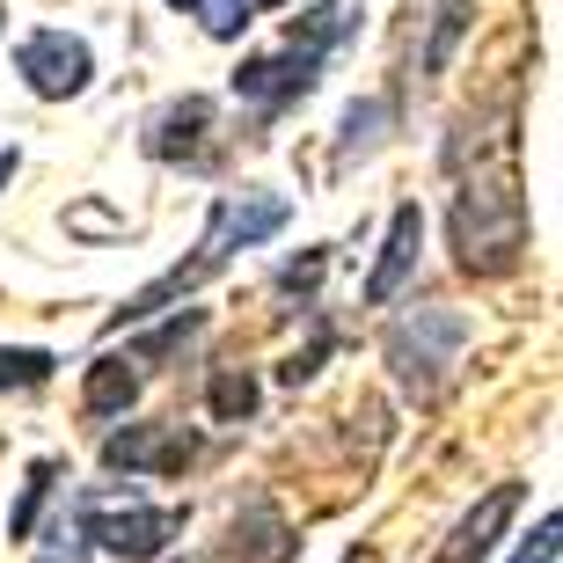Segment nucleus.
<instances>
[{
  "instance_id": "1",
  "label": "nucleus",
  "mask_w": 563,
  "mask_h": 563,
  "mask_svg": "<svg viewBox=\"0 0 563 563\" xmlns=\"http://www.w3.org/2000/svg\"><path fill=\"white\" fill-rule=\"evenodd\" d=\"M446 250L468 278H512L527 256V176H520V96L468 110L446 140Z\"/></svg>"
},
{
  "instance_id": "2",
  "label": "nucleus",
  "mask_w": 563,
  "mask_h": 563,
  "mask_svg": "<svg viewBox=\"0 0 563 563\" xmlns=\"http://www.w3.org/2000/svg\"><path fill=\"white\" fill-rule=\"evenodd\" d=\"M286 220H292V206L278 198V190H242V198H220V206L206 212V234H198V250H190L184 264H168L162 278H146V286L132 292L125 308L103 322V336H125V330H140V322H154V314H168L176 300H190V292L206 286V278L228 272L242 250L272 242Z\"/></svg>"
},
{
  "instance_id": "3",
  "label": "nucleus",
  "mask_w": 563,
  "mask_h": 563,
  "mask_svg": "<svg viewBox=\"0 0 563 563\" xmlns=\"http://www.w3.org/2000/svg\"><path fill=\"white\" fill-rule=\"evenodd\" d=\"M358 30V8H308V15H292L286 44L278 52H250V59L234 66V103H250L264 125L272 118H286L292 103H308L314 81H322V66H330V52Z\"/></svg>"
},
{
  "instance_id": "4",
  "label": "nucleus",
  "mask_w": 563,
  "mask_h": 563,
  "mask_svg": "<svg viewBox=\"0 0 563 563\" xmlns=\"http://www.w3.org/2000/svg\"><path fill=\"white\" fill-rule=\"evenodd\" d=\"M468 336H476V322L461 308H439V300H424V308L396 314L388 322V336H380V358H388V374H396V388L418 410H432L446 388H454V366L461 352H468Z\"/></svg>"
},
{
  "instance_id": "5",
  "label": "nucleus",
  "mask_w": 563,
  "mask_h": 563,
  "mask_svg": "<svg viewBox=\"0 0 563 563\" xmlns=\"http://www.w3.org/2000/svg\"><path fill=\"white\" fill-rule=\"evenodd\" d=\"M146 162L162 168H184V176H212L228 162V140H220V103L212 96H168L140 132Z\"/></svg>"
},
{
  "instance_id": "6",
  "label": "nucleus",
  "mask_w": 563,
  "mask_h": 563,
  "mask_svg": "<svg viewBox=\"0 0 563 563\" xmlns=\"http://www.w3.org/2000/svg\"><path fill=\"white\" fill-rule=\"evenodd\" d=\"M184 534V505H140V498H81V542L125 563L168 556V542Z\"/></svg>"
},
{
  "instance_id": "7",
  "label": "nucleus",
  "mask_w": 563,
  "mask_h": 563,
  "mask_svg": "<svg viewBox=\"0 0 563 563\" xmlns=\"http://www.w3.org/2000/svg\"><path fill=\"white\" fill-rule=\"evenodd\" d=\"M15 74L37 103H74V96L96 81V52H88V37H74V30H30V37L15 44Z\"/></svg>"
},
{
  "instance_id": "8",
  "label": "nucleus",
  "mask_w": 563,
  "mask_h": 563,
  "mask_svg": "<svg viewBox=\"0 0 563 563\" xmlns=\"http://www.w3.org/2000/svg\"><path fill=\"white\" fill-rule=\"evenodd\" d=\"M206 461V439L190 432V424H125V432L103 439V468L110 476H184Z\"/></svg>"
},
{
  "instance_id": "9",
  "label": "nucleus",
  "mask_w": 563,
  "mask_h": 563,
  "mask_svg": "<svg viewBox=\"0 0 563 563\" xmlns=\"http://www.w3.org/2000/svg\"><path fill=\"white\" fill-rule=\"evenodd\" d=\"M520 498H527V483H498V490H483V498L454 520V534L439 542L432 563H490V542H498L505 520L520 512Z\"/></svg>"
},
{
  "instance_id": "10",
  "label": "nucleus",
  "mask_w": 563,
  "mask_h": 563,
  "mask_svg": "<svg viewBox=\"0 0 563 563\" xmlns=\"http://www.w3.org/2000/svg\"><path fill=\"white\" fill-rule=\"evenodd\" d=\"M418 256H424V206H396V212H388V242H380V264H374V278H366V308H388V300L410 286Z\"/></svg>"
},
{
  "instance_id": "11",
  "label": "nucleus",
  "mask_w": 563,
  "mask_h": 563,
  "mask_svg": "<svg viewBox=\"0 0 563 563\" xmlns=\"http://www.w3.org/2000/svg\"><path fill=\"white\" fill-rule=\"evenodd\" d=\"M228 563H292V527L264 498H250L228 520Z\"/></svg>"
},
{
  "instance_id": "12",
  "label": "nucleus",
  "mask_w": 563,
  "mask_h": 563,
  "mask_svg": "<svg viewBox=\"0 0 563 563\" xmlns=\"http://www.w3.org/2000/svg\"><path fill=\"white\" fill-rule=\"evenodd\" d=\"M468 30H476V8H468V0H424V44H418L424 81H439V74L454 66V52L468 44Z\"/></svg>"
},
{
  "instance_id": "13",
  "label": "nucleus",
  "mask_w": 563,
  "mask_h": 563,
  "mask_svg": "<svg viewBox=\"0 0 563 563\" xmlns=\"http://www.w3.org/2000/svg\"><path fill=\"white\" fill-rule=\"evenodd\" d=\"M388 125H396V96H366V103H352V110H344V125H336V168L380 154Z\"/></svg>"
},
{
  "instance_id": "14",
  "label": "nucleus",
  "mask_w": 563,
  "mask_h": 563,
  "mask_svg": "<svg viewBox=\"0 0 563 563\" xmlns=\"http://www.w3.org/2000/svg\"><path fill=\"white\" fill-rule=\"evenodd\" d=\"M132 396H140V366H132L125 352H103L96 366H88V380H81L88 418H118V410H132Z\"/></svg>"
},
{
  "instance_id": "15",
  "label": "nucleus",
  "mask_w": 563,
  "mask_h": 563,
  "mask_svg": "<svg viewBox=\"0 0 563 563\" xmlns=\"http://www.w3.org/2000/svg\"><path fill=\"white\" fill-rule=\"evenodd\" d=\"M256 396H264V388H256L250 366H212V380H206V410H212L220 424H250V418H256Z\"/></svg>"
},
{
  "instance_id": "16",
  "label": "nucleus",
  "mask_w": 563,
  "mask_h": 563,
  "mask_svg": "<svg viewBox=\"0 0 563 563\" xmlns=\"http://www.w3.org/2000/svg\"><path fill=\"white\" fill-rule=\"evenodd\" d=\"M198 330H206V314H198V308H184L176 322H162V330H146L140 344H125V358H132V366H146V358H168V352H184V344H190Z\"/></svg>"
},
{
  "instance_id": "17",
  "label": "nucleus",
  "mask_w": 563,
  "mask_h": 563,
  "mask_svg": "<svg viewBox=\"0 0 563 563\" xmlns=\"http://www.w3.org/2000/svg\"><path fill=\"white\" fill-rule=\"evenodd\" d=\"M59 374V358L37 352V344H0V388H44Z\"/></svg>"
},
{
  "instance_id": "18",
  "label": "nucleus",
  "mask_w": 563,
  "mask_h": 563,
  "mask_svg": "<svg viewBox=\"0 0 563 563\" xmlns=\"http://www.w3.org/2000/svg\"><path fill=\"white\" fill-rule=\"evenodd\" d=\"M52 483H59V461H30V483H22V505H15V520H8V534H15V542H30V527H37L44 498H52Z\"/></svg>"
},
{
  "instance_id": "19",
  "label": "nucleus",
  "mask_w": 563,
  "mask_h": 563,
  "mask_svg": "<svg viewBox=\"0 0 563 563\" xmlns=\"http://www.w3.org/2000/svg\"><path fill=\"white\" fill-rule=\"evenodd\" d=\"M198 22H206V37L234 44V37L256 22V8H250V0H206V8H198Z\"/></svg>"
},
{
  "instance_id": "20",
  "label": "nucleus",
  "mask_w": 563,
  "mask_h": 563,
  "mask_svg": "<svg viewBox=\"0 0 563 563\" xmlns=\"http://www.w3.org/2000/svg\"><path fill=\"white\" fill-rule=\"evenodd\" d=\"M322 358H330V322H314L308 352H292L286 366H278V380H286V388H300V380H314V374H322Z\"/></svg>"
},
{
  "instance_id": "21",
  "label": "nucleus",
  "mask_w": 563,
  "mask_h": 563,
  "mask_svg": "<svg viewBox=\"0 0 563 563\" xmlns=\"http://www.w3.org/2000/svg\"><path fill=\"white\" fill-rule=\"evenodd\" d=\"M322 272H330V250H308L300 264H286V272H278V292H300V300H308V292L322 286Z\"/></svg>"
},
{
  "instance_id": "22",
  "label": "nucleus",
  "mask_w": 563,
  "mask_h": 563,
  "mask_svg": "<svg viewBox=\"0 0 563 563\" xmlns=\"http://www.w3.org/2000/svg\"><path fill=\"white\" fill-rule=\"evenodd\" d=\"M556 534H563V520H556V512H542L534 542H527V549H512V563H556Z\"/></svg>"
},
{
  "instance_id": "23",
  "label": "nucleus",
  "mask_w": 563,
  "mask_h": 563,
  "mask_svg": "<svg viewBox=\"0 0 563 563\" xmlns=\"http://www.w3.org/2000/svg\"><path fill=\"white\" fill-rule=\"evenodd\" d=\"M15 168H22V154H15V146H0V190L15 184Z\"/></svg>"
},
{
  "instance_id": "24",
  "label": "nucleus",
  "mask_w": 563,
  "mask_h": 563,
  "mask_svg": "<svg viewBox=\"0 0 563 563\" xmlns=\"http://www.w3.org/2000/svg\"><path fill=\"white\" fill-rule=\"evenodd\" d=\"M344 563H380V556H374V549H352V556H344Z\"/></svg>"
},
{
  "instance_id": "25",
  "label": "nucleus",
  "mask_w": 563,
  "mask_h": 563,
  "mask_svg": "<svg viewBox=\"0 0 563 563\" xmlns=\"http://www.w3.org/2000/svg\"><path fill=\"white\" fill-rule=\"evenodd\" d=\"M168 8H184V15H198V8H206V0H168Z\"/></svg>"
},
{
  "instance_id": "26",
  "label": "nucleus",
  "mask_w": 563,
  "mask_h": 563,
  "mask_svg": "<svg viewBox=\"0 0 563 563\" xmlns=\"http://www.w3.org/2000/svg\"><path fill=\"white\" fill-rule=\"evenodd\" d=\"M250 8H286V0H250Z\"/></svg>"
}]
</instances>
